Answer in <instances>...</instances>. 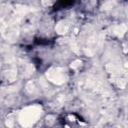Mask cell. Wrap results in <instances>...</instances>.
Returning <instances> with one entry per match:
<instances>
[{
    "mask_svg": "<svg viewBox=\"0 0 128 128\" xmlns=\"http://www.w3.org/2000/svg\"><path fill=\"white\" fill-rule=\"evenodd\" d=\"M46 78L56 85H61L66 82L67 73L62 67H51L46 72Z\"/></svg>",
    "mask_w": 128,
    "mask_h": 128,
    "instance_id": "obj_2",
    "label": "cell"
},
{
    "mask_svg": "<svg viewBox=\"0 0 128 128\" xmlns=\"http://www.w3.org/2000/svg\"><path fill=\"white\" fill-rule=\"evenodd\" d=\"M26 89H27V91L29 92V93H32L34 90H35V85H34V83L33 82H28L27 83V85H26Z\"/></svg>",
    "mask_w": 128,
    "mask_h": 128,
    "instance_id": "obj_7",
    "label": "cell"
},
{
    "mask_svg": "<svg viewBox=\"0 0 128 128\" xmlns=\"http://www.w3.org/2000/svg\"><path fill=\"white\" fill-rule=\"evenodd\" d=\"M64 128H70V127H69V126H65Z\"/></svg>",
    "mask_w": 128,
    "mask_h": 128,
    "instance_id": "obj_12",
    "label": "cell"
},
{
    "mask_svg": "<svg viewBox=\"0 0 128 128\" xmlns=\"http://www.w3.org/2000/svg\"><path fill=\"white\" fill-rule=\"evenodd\" d=\"M42 4H44V5H52L53 2H42Z\"/></svg>",
    "mask_w": 128,
    "mask_h": 128,
    "instance_id": "obj_10",
    "label": "cell"
},
{
    "mask_svg": "<svg viewBox=\"0 0 128 128\" xmlns=\"http://www.w3.org/2000/svg\"><path fill=\"white\" fill-rule=\"evenodd\" d=\"M126 29H127V28H126V25H124V24H120L119 26H117V27L115 28V30H114L115 32H114V33L121 37V36H123V34L126 32Z\"/></svg>",
    "mask_w": 128,
    "mask_h": 128,
    "instance_id": "obj_5",
    "label": "cell"
},
{
    "mask_svg": "<svg viewBox=\"0 0 128 128\" xmlns=\"http://www.w3.org/2000/svg\"><path fill=\"white\" fill-rule=\"evenodd\" d=\"M6 125H7L8 128H13V126H14V121H13L12 119H7V120H6Z\"/></svg>",
    "mask_w": 128,
    "mask_h": 128,
    "instance_id": "obj_9",
    "label": "cell"
},
{
    "mask_svg": "<svg viewBox=\"0 0 128 128\" xmlns=\"http://www.w3.org/2000/svg\"><path fill=\"white\" fill-rule=\"evenodd\" d=\"M15 77H16V72H15V71H13V70L6 71V78H7V79L13 81V80L15 79Z\"/></svg>",
    "mask_w": 128,
    "mask_h": 128,
    "instance_id": "obj_6",
    "label": "cell"
},
{
    "mask_svg": "<svg viewBox=\"0 0 128 128\" xmlns=\"http://www.w3.org/2000/svg\"><path fill=\"white\" fill-rule=\"evenodd\" d=\"M81 61L80 60H75V61H73L72 63H71V68L72 69H74V70H76V69H78L80 66H81Z\"/></svg>",
    "mask_w": 128,
    "mask_h": 128,
    "instance_id": "obj_8",
    "label": "cell"
},
{
    "mask_svg": "<svg viewBox=\"0 0 128 128\" xmlns=\"http://www.w3.org/2000/svg\"><path fill=\"white\" fill-rule=\"evenodd\" d=\"M1 66H2V61H1V58H0V69H1Z\"/></svg>",
    "mask_w": 128,
    "mask_h": 128,
    "instance_id": "obj_11",
    "label": "cell"
},
{
    "mask_svg": "<svg viewBox=\"0 0 128 128\" xmlns=\"http://www.w3.org/2000/svg\"><path fill=\"white\" fill-rule=\"evenodd\" d=\"M1 32L7 40H15L18 36V30L11 19H5L1 24Z\"/></svg>",
    "mask_w": 128,
    "mask_h": 128,
    "instance_id": "obj_3",
    "label": "cell"
},
{
    "mask_svg": "<svg viewBox=\"0 0 128 128\" xmlns=\"http://www.w3.org/2000/svg\"><path fill=\"white\" fill-rule=\"evenodd\" d=\"M70 27H71V26H70V23H69L68 21L62 20V21H59V22L56 24L55 30H56V32H57L58 34H60V35H65V34H67V33L69 32Z\"/></svg>",
    "mask_w": 128,
    "mask_h": 128,
    "instance_id": "obj_4",
    "label": "cell"
},
{
    "mask_svg": "<svg viewBox=\"0 0 128 128\" xmlns=\"http://www.w3.org/2000/svg\"><path fill=\"white\" fill-rule=\"evenodd\" d=\"M42 109L38 105H31L27 106L21 110L18 115V121L21 126L25 128H29L33 126L41 117Z\"/></svg>",
    "mask_w": 128,
    "mask_h": 128,
    "instance_id": "obj_1",
    "label": "cell"
},
{
    "mask_svg": "<svg viewBox=\"0 0 128 128\" xmlns=\"http://www.w3.org/2000/svg\"><path fill=\"white\" fill-rule=\"evenodd\" d=\"M109 128H112V127H109Z\"/></svg>",
    "mask_w": 128,
    "mask_h": 128,
    "instance_id": "obj_13",
    "label": "cell"
}]
</instances>
